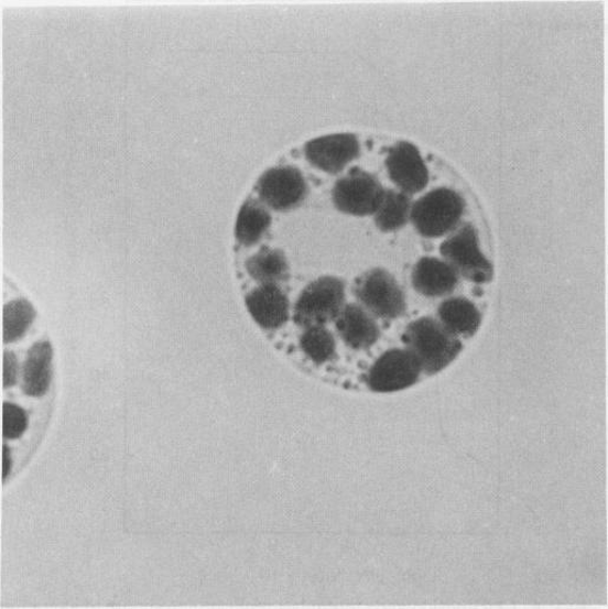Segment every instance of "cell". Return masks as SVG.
<instances>
[{"mask_svg": "<svg viewBox=\"0 0 608 609\" xmlns=\"http://www.w3.org/2000/svg\"><path fill=\"white\" fill-rule=\"evenodd\" d=\"M402 340L406 350L417 359L422 371L428 376L446 369L464 349L458 337L431 317L409 324Z\"/></svg>", "mask_w": 608, "mask_h": 609, "instance_id": "cell-1", "label": "cell"}, {"mask_svg": "<svg viewBox=\"0 0 608 609\" xmlns=\"http://www.w3.org/2000/svg\"><path fill=\"white\" fill-rule=\"evenodd\" d=\"M466 210L464 197L449 188H437L419 199L412 208L417 233L424 238H441L453 232Z\"/></svg>", "mask_w": 608, "mask_h": 609, "instance_id": "cell-2", "label": "cell"}, {"mask_svg": "<svg viewBox=\"0 0 608 609\" xmlns=\"http://www.w3.org/2000/svg\"><path fill=\"white\" fill-rule=\"evenodd\" d=\"M345 283L336 276H322L308 284L294 305V323L301 327L324 326L340 315Z\"/></svg>", "mask_w": 608, "mask_h": 609, "instance_id": "cell-3", "label": "cell"}, {"mask_svg": "<svg viewBox=\"0 0 608 609\" xmlns=\"http://www.w3.org/2000/svg\"><path fill=\"white\" fill-rule=\"evenodd\" d=\"M354 293L360 306L373 317L398 319L405 314V294L388 271L373 269L356 279Z\"/></svg>", "mask_w": 608, "mask_h": 609, "instance_id": "cell-4", "label": "cell"}, {"mask_svg": "<svg viewBox=\"0 0 608 609\" xmlns=\"http://www.w3.org/2000/svg\"><path fill=\"white\" fill-rule=\"evenodd\" d=\"M441 254L470 283L488 284L495 278V269L480 251L478 230L469 222L441 244Z\"/></svg>", "mask_w": 608, "mask_h": 609, "instance_id": "cell-5", "label": "cell"}, {"mask_svg": "<svg viewBox=\"0 0 608 609\" xmlns=\"http://www.w3.org/2000/svg\"><path fill=\"white\" fill-rule=\"evenodd\" d=\"M384 188L377 177L359 167L340 177L333 189L336 208L354 217L372 216L380 207Z\"/></svg>", "mask_w": 608, "mask_h": 609, "instance_id": "cell-6", "label": "cell"}, {"mask_svg": "<svg viewBox=\"0 0 608 609\" xmlns=\"http://www.w3.org/2000/svg\"><path fill=\"white\" fill-rule=\"evenodd\" d=\"M256 191L260 200L275 211L298 208L310 192L303 173L293 166L269 170L258 180Z\"/></svg>", "mask_w": 608, "mask_h": 609, "instance_id": "cell-7", "label": "cell"}, {"mask_svg": "<svg viewBox=\"0 0 608 609\" xmlns=\"http://www.w3.org/2000/svg\"><path fill=\"white\" fill-rule=\"evenodd\" d=\"M421 372V366L412 352L392 349L376 360L366 376V383L373 392H397L415 385Z\"/></svg>", "mask_w": 608, "mask_h": 609, "instance_id": "cell-8", "label": "cell"}, {"mask_svg": "<svg viewBox=\"0 0 608 609\" xmlns=\"http://www.w3.org/2000/svg\"><path fill=\"white\" fill-rule=\"evenodd\" d=\"M386 167L392 183L409 195L422 192L430 183V171L413 143L401 141L391 146Z\"/></svg>", "mask_w": 608, "mask_h": 609, "instance_id": "cell-9", "label": "cell"}, {"mask_svg": "<svg viewBox=\"0 0 608 609\" xmlns=\"http://www.w3.org/2000/svg\"><path fill=\"white\" fill-rule=\"evenodd\" d=\"M305 157L314 166L327 174L337 175L356 160L360 153L355 134H334L307 142Z\"/></svg>", "mask_w": 608, "mask_h": 609, "instance_id": "cell-10", "label": "cell"}, {"mask_svg": "<svg viewBox=\"0 0 608 609\" xmlns=\"http://www.w3.org/2000/svg\"><path fill=\"white\" fill-rule=\"evenodd\" d=\"M246 305L265 330H278L289 322L290 302L279 285H260L246 296Z\"/></svg>", "mask_w": 608, "mask_h": 609, "instance_id": "cell-11", "label": "cell"}, {"mask_svg": "<svg viewBox=\"0 0 608 609\" xmlns=\"http://www.w3.org/2000/svg\"><path fill=\"white\" fill-rule=\"evenodd\" d=\"M335 322L340 338L354 350L370 349L381 337L380 326L360 305H345Z\"/></svg>", "mask_w": 608, "mask_h": 609, "instance_id": "cell-12", "label": "cell"}, {"mask_svg": "<svg viewBox=\"0 0 608 609\" xmlns=\"http://www.w3.org/2000/svg\"><path fill=\"white\" fill-rule=\"evenodd\" d=\"M412 276L414 289L428 298L450 295L459 284V276L449 263L433 257L422 258Z\"/></svg>", "mask_w": 608, "mask_h": 609, "instance_id": "cell-13", "label": "cell"}, {"mask_svg": "<svg viewBox=\"0 0 608 609\" xmlns=\"http://www.w3.org/2000/svg\"><path fill=\"white\" fill-rule=\"evenodd\" d=\"M53 378V348L48 341H39L32 347L23 368V391L30 398H42Z\"/></svg>", "mask_w": 608, "mask_h": 609, "instance_id": "cell-14", "label": "cell"}, {"mask_svg": "<svg viewBox=\"0 0 608 609\" xmlns=\"http://www.w3.org/2000/svg\"><path fill=\"white\" fill-rule=\"evenodd\" d=\"M438 322L456 337L470 338L478 333L482 316L478 307L464 296H452L437 309Z\"/></svg>", "mask_w": 608, "mask_h": 609, "instance_id": "cell-15", "label": "cell"}, {"mask_svg": "<svg viewBox=\"0 0 608 609\" xmlns=\"http://www.w3.org/2000/svg\"><path fill=\"white\" fill-rule=\"evenodd\" d=\"M246 270L261 285H278L287 282L290 267L286 255L278 249L261 247V250L245 263Z\"/></svg>", "mask_w": 608, "mask_h": 609, "instance_id": "cell-16", "label": "cell"}, {"mask_svg": "<svg viewBox=\"0 0 608 609\" xmlns=\"http://www.w3.org/2000/svg\"><path fill=\"white\" fill-rule=\"evenodd\" d=\"M412 196L402 192L384 191L383 199L374 213V222L382 232H397L402 229L412 216Z\"/></svg>", "mask_w": 608, "mask_h": 609, "instance_id": "cell-17", "label": "cell"}, {"mask_svg": "<svg viewBox=\"0 0 608 609\" xmlns=\"http://www.w3.org/2000/svg\"><path fill=\"white\" fill-rule=\"evenodd\" d=\"M271 224L270 211L258 200L249 199L245 202L238 214L237 240L246 247L253 246L267 235Z\"/></svg>", "mask_w": 608, "mask_h": 609, "instance_id": "cell-18", "label": "cell"}, {"mask_svg": "<svg viewBox=\"0 0 608 609\" xmlns=\"http://www.w3.org/2000/svg\"><path fill=\"white\" fill-rule=\"evenodd\" d=\"M301 348L316 365H325L336 356L335 337L324 326L307 327L301 337Z\"/></svg>", "mask_w": 608, "mask_h": 609, "instance_id": "cell-19", "label": "cell"}, {"mask_svg": "<svg viewBox=\"0 0 608 609\" xmlns=\"http://www.w3.org/2000/svg\"><path fill=\"white\" fill-rule=\"evenodd\" d=\"M36 317V312L25 300L10 302L3 309V340L13 342L22 338Z\"/></svg>", "mask_w": 608, "mask_h": 609, "instance_id": "cell-20", "label": "cell"}, {"mask_svg": "<svg viewBox=\"0 0 608 609\" xmlns=\"http://www.w3.org/2000/svg\"><path fill=\"white\" fill-rule=\"evenodd\" d=\"M28 427V415L25 410L6 403L3 406V437L7 439H15L21 437Z\"/></svg>", "mask_w": 608, "mask_h": 609, "instance_id": "cell-21", "label": "cell"}, {"mask_svg": "<svg viewBox=\"0 0 608 609\" xmlns=\"http://www.w3.org/2000/svg\"><path fill=\"white\" fill-rule=\"evenodd\" d=\"M3 360V383L4 388L9 389L18 382L19 360L18 357L10 351L4 352Z\"/></svg>", "mask_w": 608, "mask_h": 609, "instance_id": "cell-22", "label": "cell"}, {"mask_svg": "<svg viewBox=\"0 0 608 609\" xmlns=\"http://www.w3.org/2000/svg\"><path fill=\"white\" fill-rule=\"evenodd\" d=\"M12 468V459L10 455V450L8 446H4L3 448V481L7 480V477L10 474V470Z\"/></svg>", "mask_w": 608, "mask_h": 609, "instance_id": "cell-23", "label": "cell"}]
</instances>
